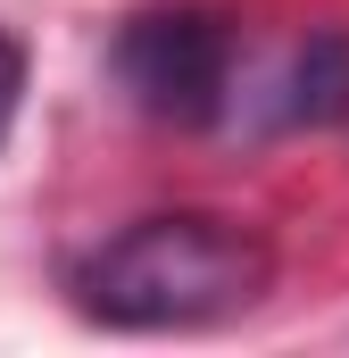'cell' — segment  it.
Masks as SVG:
<instances>
[{
    "mask_svg": "<svg viewBox=\"0 0 349 358\" xmlns=\"http://www.w3.org/2000/svg\"><path fill=\"white\" fill-rule=\"evenodd\" d=\"M266 275H274V259L258 234H242L233 217L174 208V217H142L117 242H100L75 275V300H84V317L117 325V334H183V325H216V317L250 308Z\"/></svg>",
    "mask_w": 349,
    "mask_h": 358,
    "instance_id": "6da1fadb",
    "label": "cell"
},
{
    "mask_svg": "<svg viewBox=\"0 0 349 358\" xmlns=\"http://www.w3.org/2000/svg\"><path fill=\"white\" fill-rule=\"evenodd\" d=\"M117 76L133 84V100L167 125H208L225 108L233 84V34L225 17L208 8H158V17H133L125 42H117Z\"/></svg>",
    "mask_w": 349,
    "mask_h": 358,
    "instance_id": "7a4b0ae2",
    "label": "cell"
},
{
    "mask_svg": "<svg viewBox=\"0 0 349 358\" xmlns=\"http://www.w3.org/2000/svg\"><path fill=\"white\" fill-rule=\"evenodd\" d=\"M341 108H349V34H316L291 67V117L333 125Z\"/></svg>",
    "mask_w": 349,
    "mask_h": 358,
    "instance_id": "3957f363",
    "label": "cell"
},
{
    "mask_svg": "<svg viewBox=\"0 0 349 358\" xmlns=\"http://www.w3.org/2000/svg\"><path fill=\"white\" fill-rule=\"evenodd\" d=\"M17 92H25V59H17V42L0 34V142H8V125H17Z\"/></svg>",
    "mask_w": 349,
    "mask_h": 358,
    "instance_id": "277c9868",
    "label": "cell"
}]
</instances>
